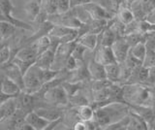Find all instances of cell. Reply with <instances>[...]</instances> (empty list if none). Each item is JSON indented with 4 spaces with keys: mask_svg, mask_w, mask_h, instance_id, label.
Returning <instances> with one entry per match:
<instances>
[{
    "mask_svg": "<svg viewBox=\"0 0 155 130\" xmlns=\"http://www.w3.org/2000/svg\"><path fill=\"white\" fill-rule=\"evenodd\" d=\"M79 62L80 61H78V59H76L75 57L71 55L67 58V60H66V63H65V67H64V68L68 72H74V71H76L78 68H79Z\"/></svg>",
    "mask_w": 155,
    "mask_h": 130,
    "instance_id": "obj_34",
    "label": "cell"
},
{
    "mask_svg": "<svg viewBox=\"0 0 155 130\" xmlns=\"http://www.w3.org/2000/svg\"><path fill=\"white\" fill-rule=\"evenodd\" d=\"M1 21H7L10 23H12L13 25L16 26L17 28H21V29L29 30V31L33 30L32 26L29 23L19 20L18 18H15L13 15H1Z\"/></svg>",
    "mask_w": 155,
    "mask_h": 130,
    "instance_id": "obj_25",
    "label": "cell"
},
{
    "mask_svg": "<svg viewBox=\"0 0 155 130\" xmlns=\"http://www.w3.org/2000/svg\"><path fill=\"white\" fill-rule=\"evenodd\" d=\"M94 59L97 60L103 65H109L111 63H115L116 58L114 56V51L111 49V46H103L98 45L95 50V57Z\"/></svg>",
    "mask_w": 155,
    "mask_h": 130,
    "instance_id": "obj_7",
    "label": "cell"
},
{
    "mask_svg": "<svg viewBox=\"0 0 155 130\" xmlns=\"http://www.w3.org/2000/svg\"><path fill=\"white\" fill-rule=\"evenodd\" d=\"M116 16H117L118 20L125 25H128L130 23H132L134 21H136L134 13L132 11V9H130L127 6H121L117 12H116Z\"/></svg>",
    "mask_w": 155,
    "mask_h": 130,
    "instance_id": "obj_20",
    "label": "cell"
},
{
    "mask_svg": "<svg viewBox=\"0 0 155 130\" xmlns=\"http://www.w3.org/2000/svg\"><path fill=\"white\" fill-rule=\"evenodd\" d=\"M71 1V7L74 8L76 6H81V5H85V4L91 2L92 0H70Z\"/></svg>",
    "mask_w": 155,
    "mask_h": 130,
    "instance_id": "obj_36",
    "label": "cell"
},
{
    "mask_svg": "<svg viewBox=\"0 0 155 130\" xmlns=\"http://www.w3.org/2000/svg\"><path fill=\"white\" fill-rule=\"evenodd\" d=\"M36 112L43 117L45 119L48 120L50 122H54V120L60 119L61 118V113L59 111H57L55 109H51V108H39L35 110Z\"/></svg>",
    "mask_w": 155,
    "mask_h": 130,
    "instance_id": "obj_22",
    "label": "cell"
},
{
    "mask_svg": "<svg viewBox=\"0 0 155 130\" xmlns=\"http://www.w3.org/2000/svg\"><path fill=\"white\" fill-rule=\"evenodd\" d=\"M130 45L124 39V37H118L111 45V49L114 51L116 61L118 63H122L127 58L130 52Z\"/></svg>",
    "mask_w": 155,
    "mask_h": 130,
    "instance_id": "obj_8",
    "label": "cell"
},
{
    "mask_svg": "<svg viewBox=\"0 0 155 130\" xmlns=\"http://www.w3.org/2000/svg\"><path fill=\"white\" fill-rule=\"evenodd\" d=\"M55 52L51 49L44 52L43 54L39 55L36 59V64L40 66L42 69H48L51 68L53 60H54Z\"/></svg>",
    "mask_w": 155,
    "mask_h": 130,
    "instance_id": "obj_16",
    "label": "cell"
},
{
    "mask_svg": "<svg viewBox=\"0 0 155 130\" xmlns=\"http://www.w3.org/2000/svg\"><path fill=\"white\" fill-rule=\"evenodd\" d=\"M123 37H124V39L127 41L128 44L130 45V47H132V46L137 45L138 43L145 42V39H147V34L135 31V32L128 33V34H125Z\"/></svg>",
    "mask_w": 155,
    "mask_h": 130,
    "instance_id": "obj_27",
    "label": "cell"
},
{
    "mask_svg": "<svg viewBox=\"0 0 155 130\" xmlns=\"http://www.w3.org/2000/svg\"><path fill=\"white\" fill-rule=\"evenodd\" d=\"M154 51H155V48H154Z\"/></svg>",
    "mask_w": 155,
    "mask_h": 130,
    "instance_id": "obj_41",
    "label": "cell"
},
{
    "mask_svg": "<svg viewBox=\"0 0 155 130\" xmlns=\"http://www.w3.org/2000/svg\"><path fill=\"white\" fill-rule=\"evenodd\" d=\"M87 69H88L90 77L91 79H93V81L107 80L106 66L95 60L94 58L89 61L88 65H87Z\"/></svg>",
    "mask_w": 155,
    "mask_h": 130,
    "instance_id": "obj_11",
    "label": "cell"
},
{
    "mask_svg": "<svg viewBox=\"0 0 155 130\" xmlns=\"http://www.w3.org/2000/svg\"><path fill=\"white\" fill-rule=\"evenodd\" d=\"M107 79L113 83L121 82V66L120 63L115 62L109 65H106Z\"/></svg>",
    "mask_w": 155,
    "mask_h": 130,
    "instance_id": "obj_19",
    "label": "cell"
},
{
    "mask_svg": "<svg viewBox=\"0 0 155 130\" xmlns=\"http://www.w3.org/2000/svg\"><path fill=\"white\" fill-rule=\"evenodd\" d=\"M78 29L76 28H72V27H68L65 25H54L53 27L51 29V31L48 32V35L51 37H54L57 38V39H60V38L64 37L65 35L69 34L71 32H74Z\"/></svg>",
    "mask_w": 155,
    "mask_h": 130,
    "instance_id": "obj_24",
    "label": "cell"
},
{
    "mask_svg": "<svg viewBox=\"0 0 155 130\" xmlns=\"http://www.w3.org/2000/svg\"><path fill=\"white\" fill-rule=\"evenodd\" d=\"M41 3L42 11L46 12L48 15L57 13V1L56 0H39Z\"/></svg>",
    "mask_w": 155,
    "mask_h": 130,
    "instance_id": "obj_29",
    "label": "cell"
},
{
    "mask_svg": "<svg viewBox=\"0 0 155 130\" xmlns=\"http://www.w3.org/2000/svg\"><path fill=\"white\" fill-rule=\"evenodd\" d=\"M74 128L75 130H87V125L85 122H82V120H80L74 124Z\"/></svg>",
    "mask_w": 155,
    "mask_h": 130,
    "instance_id": "obj_37",
    "label": "cell"
},
{
    "mask_svg": "<svg viewBox=\"0 0 155 130\" xmlns=\"http://www.w3.org/2000/svg\"><path fill=\"white\" fill-rule=\"evenodd\" d=\"M27 1H29V0H26V2H27Z\"/></svg>",
    "mask_w": 155,
    "mask_h": 130,
    "instance_id": "obj_40",
    "label": "cell"
},
{
    "mask_svg": "<svg viewBox=\"0 0 155 130\" xmlns=\"http://www.w3.org/2000/svg\"><path fill=\"white\" fill-rule=\"evenodd\" d=\"M17 30V27L13 25L7 21H1L0 23V35H1V41L4 42L5 40L10 39L14 36L15 32Z\"/></svg>",
    "mask_w": 155,
    "mask_h": 130,
    "instance_id": "obj_23",
    "label": "cell"
},
{
    "mask_svg": "<svg viewBox=\"0 0 155 130\" xmlns=\"http://www.w3.org/2000/svg\"><path fill=\"white\" fill-rule=\"evenodd\" d=\"M85 9L88 13L90 14V16L92 17L93 20H111L114 18L113 12L109 11L108 9L104 8L103 6H101L100 4L96 3L94 1H91L89 3L84 5Z\"/></svg>",
    "mask_w": 155,
    "mask_h": 130,
    "instance_id": "obj_6",
    "label": "cell"
},
{
    "mask_svg": "<svg viewBox=\"0 0 155 130\" xmlns=\"http://www.w3.org/2000/svg\"><path fill=\"white\" fill-rule=\"evenodd\" d=\"M82 46H84L88 51L93 52L97 49L99 45V34L94 33H84V35L80 36L77 40Z\"/></svg>",
    "mask_w": 155,
    "mask_h": 130,
    "instance_id": "obj_14",
    "label": "cell"
},
{
    "mask_svg": "<svg viewBox=\"0 0 155 130\" xmlns=\"http://www.w3.org/2000/svg\"><path fill=\"white\" fill-rule=\"evenodd\" d=\"M2 74L7 76L9 79L14 81L18 84L21 90L24 89V81H23V73L18 68L17 64H15L13 61H9L7 63L1 65Z\"/></svg>",
    "mask_w": 155,
    "mask_h": 130,
    "instance_id": "obj_5",
    "label": "cell"
},
{
    "mask_svg": "<svg viewBox=\"0 0 155 130\" xmlns=\"http://www.w3.org/2000/svg\"><path fill=\"white\" fill-rule=\"evenodd\" d=\"M56 1H57V13L59 14L67 13L72 9L70 0H56Z\"/></svg>",
    "mask_w": 155,
    "mask_h": 130,
    "instance_id": "obj_35",
    "label": "cell"
},
{
    "mask_svg": "<svg viewBox=\"0 0 155 130\" xmlns=\"http://www.w3.org/2000/svg\"><path fill=\"white\" fill-rule=\"evenodd\" d=\"M77 115L82 122H90V120L95 119V109L89 104L79 106Z\"/></svg>",
    "mask_w": 155,
    "mask_h": 130,
    "instance_id": "obj_18",
    "label": "cell"
},
{
    "mask_svg": "<svg viewBox=\"0 0 155 130\" xmlns=\"http://www.w3.org/2000/svg\"><path fill=\"white\" fill-rule=\"evenodd\" d=\"M21 91V88H19L18 84H16L11 79H9L4 74L1 75V93L12 96V97H16Z\"/></svg>",
    "mask_w": 155,
    "mask_h": 130,
    "instance_id": "obj_13",
    "label": "cell"
},
{
    "mask_svg": "<svg viewBox=\"0 0 155 130\" xmlns=\"http://www.w3.org/2000/svg\"><path fill=\"white\" fill-rule=\"evenodd\" d=\"M147 45H145L144 42H140L138 43L137 45L132 46L130 48V54L134 55L136 58H138L140 61H143L145 55H147Z\"/></svg>",
    "mask_w": 155,
    "mask_h": 130,
    "instance_id": "obj_26",
    "label": "cell"
},
{
    "mask_svg": "<svg viewBox=\"0 0 155 130\" xmlns=\"http://www.w3.org/2000/svg\"><path fill=\"white\" fill-rule=\"evenodd\" d=\"M122 99L131 106H149L155 104V94L143 84H125L122 86Z\"/></svg>",
    "mask_w": 155,
    "mask_h": 130,
    "instance_id": "obj_2",
    "label": "cell"
},
{
    "mask_svg": "<svg viewBox=\"0 0 155 130\" xmlns=\"http://www.w3.org/2000/svg\"><path fill=\"white\" fill-rule=\"evenodd\" d=\"M130 112V105L126 102L111 101L95 109V122L99 128H105L109 124L118 122Z\"/></svg>",
    "mask_w": 155,
    "mask_h": 130,
    "instance_id": "obj_1",
    "label": "cell"
},
{
    "mask_svg": "<svg viewBox=\"0 0 155 130\" xmlns=\"http://www.w3.org/2000/svg\"><path fill=\"white\" fill-rule=\"evenodd\" d=\"M86 51H88V50H87L84 46H82L81 43H79L77 41L74 50H73V52H72V55L74 56L76 59H78V61L82 62L84 59Z\"/></svg>",
    "mask_w": 155,
    "mask_h": 130,
    "instance_id": "obj_30",
    "label": "cell"
},
{
    "mask_svg": "<svg viewBox=\"0 0 155 130\" xmlns=\"http://www.w3.org/2000/svg\"><path fill=\"white\" fill-rule=\"evenodd\" d=\"M51 44V37L48 36V34L39 37L35 41V45L38 51V55L50 49Z\"/></svg>",
    "mask_w": 155,
    "mask_h": 130,
    "instance_id": "obj_28",
    "label": "cell"
},
{
    "mask_svg": "<svg viewBox=\"0 0 155 130\" xmlns=\"http://www.w3.org/2000/svg\"><path fill=\"white\" fill-rule=\"evenodd\" d=\"M25 122L33 127L34 130H45L48 128L50 122L41 117L36 111H31L25 115Z\"/></svg>",
    "mask_w": 155,
    "mask_h": 130,
    "instance_id": "obj_12",
    "label": "cell"
},
{
    "mask_svg": "<svg viewBox=\"0 0 155 130\" xmlns=\"http://www.w3.org/2000/svg\"><path fill=\"white\" fill-rule=\"evenodd\" d=\"M129 118H130V122L128 125V129H147L148 128V123L145 122L140 115L136 114L133 111H130L129 112Z\"/></svg>",
    "mask_w": 155,
    "mask_h": 130,
    "instance_id": "obj_21",
    "label": "cell"
},
{
    "mask_svg": "<svg viewBox=\"0 0 155 130\" xmlns=\"http://www.w3.org/2000/svg\"><path fill=\"white\" fill-rule=\"evenodd\" d=\"M18 109L17 98L11 97L0 103V122L13 117Z\"/></svg>",
    "mask_w": 155,
    "mask_h": 130,
    "instance_id": "obj_10",
    "label": "cell"
},
{
    "mask_svg": "<svg viewBox=\"0 0 155 130\" xmlns=\"http://www.w3.org/2000/svg\"><path fill=\"white\" fill-rule=\"evenodd\" d=\"M138 0H126V2H127L129 5H131V4H133V3H135V2H137Z\"/></svg>",
    "mask_w": 155,
    "mask_h": 130,
    "instance_id": "obj_39",
    "label": "cell"
},
{
    "mask_svg": "<svg viewBox=\"0 0 155 130\" xmlns=\"http://www.w3.org/2000/svg\"><path fill=\"white\" fill-rule=\"evenodd\" d=\"M11 50L7 45H5L2 43L1 50H0V61H1V65L7 63V62L11 61Z\"/></svg>",
    "mask_w": 155,
    "mask_h": 130,
    "instance_id": "obj_33",
    "label": "cell"
},
{
    "mask_svg": "<svg viewBox=\"0 0 155 130\" xmlns=\"http://www.w3.org/2000/svg\"><path fill=\"white\" fill-rule=\"evenodd\" d=\"M118 37L120 36L110 26L108 25L99 34V45L111 46Z\"/></svg>",
    "mask_w": 155,
    "mask_h": 130,
    "instance_id": "obj_17",
    "label": "cell"
},
{
    "mask_svg": "<svg viewBox=\"0 0 155 130\" xmlns=\"http://www.w3.org/2000/svg\"><path fill=\"white\" fill-rule=\"evenodd\" d=\"M143 65L147 68L150 69L152 67H155V51L147 49V55L143 61Z\"/></svg>",
    "mask_w": 155,
    "mask_h": 130,
    "instance_id": "obj_31",
    "label": "cell"
},
{
    "mask_svg": "<svg viewBox=\"0 0 155 130\" xmlns=\"http://www.w3.org/2000/svg\"><path fill=\"white\" fill-rule=\"evenodd\" d=\"M43 99L53 106H66L70 103V97L62 85H58L46 90L43 93Z\"/></svg>",
    "mask_w": 155,
    "mask_h": 130,
    "instance_id": "obj_4",
    "label": "cell"
},
{
    "mask_svg": "<svg viewBox=\"0 0 155 130\" xmlns=\"http://www.w3.org/2000/svg\"><path fill=\"white\" fill-rule=\"evenodd\" d=\"M111 4H113V6L114 8V10L117 12L118 9L124 5V3L126 2V0H110Z\"/></svg>",
    "mask_w": 155,
    "mask_h": 130,
    "instance_id": "obj_38",
    "label": "cell"
},
{
    "mask_svg": "<svg viewBox=\"0 0 155 130\" xmlns=\"http://www.w3.org/2000/svg\"><path fill=\"white\" fill-rule=\"evenodd\" d=\"M23 11L29 20L35 22L39 14L41 13V3L39 2V0H29L24 4Z\"/></svg>",
    "mask_w": 155,
    "mask_h": 130,
    "instance_id": "obj_15",
    "label": "cell"
},
{
    "mask_svg": "<svg viewBox=\"0 0 155 130\" xmlns=\"http://www.w3.org/2000/svg\"><path fill=\"white\" fill-rule=\"evenodd\" d=\"M15 6L12 0H0V10L1 15H13V10Z\"/></svg>",
    "mask_w": 155,
    "mask_h": 130,
    "instance_id": "obj_32",
    "label": "cell"
},
{
    "mask_svg": "<svg viewBox=\"0 0 155 130\" xmlns=\"http://www.w3.org/2000/svg\"><path fill=\"white\" fill-rule=\"evenodd\" d=\"M14 57L18 59H21L22 61H28V62H36L38 57V51L35 43H29L23 48L18 49L16 52Z\"/></svg>",
    "mask_w": 155,
    "mask_h": 130,
    "instance_id": "obj_9",
    "label": "cell"
},
{
    "mask_svg": "<svg viewBox=\"0 0 155 130\" xmlns=\"http://www.w3.org/2000/svg\"><path fill=\"white\" fill-rule=\"evenodd\" d=\"M24 91L34 94L42 88L43 82V69L36 63H34L23 75Z\"/></svg>",
    "mask_w": 155,
    "mask_h": 130,
    "instance_id": "obj_3",
    "label": "cell"
}]
</instances>
